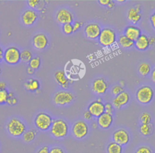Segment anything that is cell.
Masks as SVG:
<instances>
[{"label":"cell","instance_id":"cell-1","mask_svg":"<svg viewBox=\"0 0 155 153\" xmlns=\"http://www.w3.org/2000/svg\"><path fill=\"white\" fill-rule=\"evenodd\" d=\"M50 134L55 138L62 139L65 138L69 132V125L63 119H53L50 129Z\"/></svg>","mask_w":155,"mask_h":153},{"label":"cell","instance_id":"cell-2","mask_svg":"<svg viewBox=\"0 0 155 153\" xmlns=\"http://www.w3.org/2000/svg\"><path fill=\"white\" fill-rule=\"evenodd\" d=\"M6 129L8 134L13 137H22L27 130L25 123L19 118L12 117L6 124Z\"/></svg>","mask_w":155,"mask_h":153},{"label":"cell","instance_id":"cell-3","mask_svg":"<svg viewBox=\"0 0 155 153\" xmlns=\"http://www.w3.org/2000/svg\"><path fill=\"white\" fill-rule=\"evenodd\" d=\"M53 119L50 114L45 112H39L34 119L35 126L40 131H46L50 130Z\"/></svg>","mask_w":155,"mask_h":153},{"label":"cell","instance_id":"cell-4","mask_svg":"<svg viewBox=\"0 0 155 153\" xmlns=\"http://www.w3.org/2000/svg\"><path fill=\"white\" fill-rule=\"evenodd\" d=\"M97 39L99 43L102 46L110 47L115 43L116 41V34L113 29L105 27L101 30Z\"/></svg>","mask_w":155,"mask_h":153},{"label":"cell","instance_id":"cell-5","mask_svg":"<svg viewBox=\"0 0 155 153\" xmlns=\"http://www.w3.org/2000/svg\"><path fill=\"white\" fill-rule=\"evenodd\" d=\"M137 100L141 104L150 103L154 97V90L149 85H143L138 88L136 93Z\"/></svg>","mask_w":155,"mask_h":153},{"label":"cell","instance_id":"cell-6","mask_svg":"<svg viewBox=\"0 0 155 153\" xmlns=\"http://www.w3.org/2000/svg\"><path fill=\"white\" fill-rule=\"evenodd\" d=\"M89 128L87 122L79 120L75 122L71 127V133L74 137L81 140L85 138L88 134Z\"/></svg>","mask_w":155,"mask_h":153},{"label":"cell","instance_id":"cell-7","mask_svg":"<svg viewBox=\"0 0 155 153\" xmlns=\"http://www.w3.org/2000/svg\"><path fill=\"white\" fill-rule=\"evenodd\" d=\"M20 54L21 51L17 47L11 46L4 51L3 59L10 65H15L21 60Z\"/></svg>","mask_w":155,"mask_h":153},{"label":"cell","instance_id":"cell-8","mask_svg":"<svg viewBox=\"0 0 155 153\" xmlns=\"http://www.w3.org/2000/svg\"><path fill=\"white\" fill-rule=\"evenodd\" d=\"M74 100L73 94L67 91H59L56 92L53 97L54 103L59 106H65L71 103Z\"/></svg>","mask_w":155,"mask_h":153},{"label":"cell","instance_id":"cell-9","mask_svg":"<svg viewBox=\"0 0 155 153\" xmlns=\"http://www.w3.org/2000/svg\"><path fill=\"white\" fill-rule=\"evenodd\" d=\"M113 142L121 145H127L130 140L129 132L124 128H120L114 131L112 134Z\"/></svg>","mask_w":155,"mask_h":153},{"label":"cell","instance_id":"cell-10","mask_svg":"<svg viewBox=\"0 0 155 153\" xmlns=\"http://www.w3.org/2000/svg\"><path fill=\"white\" fill-rule=\"evenodd\" d=\"M101 30L99 24L96 22H92L87 24L85 27L84 33L87 38L90 39H96L98 38Z\"/></svg>","mask_w":155,"mask_h":153},{"label":"cell","instance_id":"cell-11","mask_svg":"<svg viewBox=\"0 0 155 153\" xmlns=\"http://www.w3.org/2000/svg\"><path fill=\"white\" fill-rule=\"evenodd\" d=\"M88 111L93 117L97 118L105 112L104 103L101 101V99H98V100L90 103L88 107Z\"/></svg>","mask_w":155,"mask_h":153},{"label":"cell","instance_id":"cell-12","mask_svg":"<svg viewBox=\"0 0 155 153\" xmlns=\"http://www.w3.org/2000/svg\"><path fill=\"white\" fill-rule=\"evenodd\" d=\"M57 21L62 25L70 24L73 21V15L71 12L67 8L59 9L56 15Z\"/></svg>","mask_w":155,"mask_h":153},{"label":"cell","instance_id":"cell-13","mask_svg":"<svg viewBox=\"0 0 155 153\" xmlns=\"http://www.w3.org/2000/svg\"><path fill=\"white\" fill-rule=\"evenodd\" d=\"M108 83L106 80L102 77L94 80L92 83V90L98 95L104 94L108 90Z\"/></svg>","mask_w":155,"mask_h":153},{"label":"cell","instance_id":"cell-14","mask_svg":"<svg viewBox=\"0 0 155 153\" xmlns=\"http://www.w3.org/2000/svg\"><path fill=\"white\" fill-rule=\"evenodd\" d=\"M130 99L129 94L124 91L114 97L112 101V105L114 108L120 109L129 102Z\"/></svg>","mask_w":155,"mask_h":153},{"label":"cell","instance_id":"cell-15","mask_svg":"<svg viewBox=\"0 0 155 153\" xmlns=\"http://www.w3.org/2000/svg\"><path fill=\"white\" fill-rule=\"evenodd\" d=\"M33 45L38 50H44L48 44V39L44 33H38L32 39Z\"/></svg>","mask_w":155,"mask_h":153},{"label":"cell","instance_id":"cell-16","mask_svg":"<svg viewBox=\"0 0 155 153\" xmlns=\"http://www.w3.org/2000/svg\"><path fill=\"white\" fill-rule=\"evenodd\" d=\"M113 122V114L104 112L97 118V123L98 126L103 129H108Z\"/></svg>","mask_w":155,"mask_h":153},{"label":"cell","instance_id":"cell-17","mask_svg":"<svg viewBox=\"0 0 155 153\" xmlns=\"http://www.w3.org/2000/svg\"><path fill=\"white\" fill-rule=\"evenodd\" d=\"M142 18L141 7L136 5V6L130 8L127 13V19L133 24H137Z\"/></svg>","mask_w":155,"mask_h":153},{"label":"cell","instance_id":"cell-18","mask_svg":"<svg viewBox=\"0 0 155 153\" xmlns=\"http://www.w3.org/2000/svg\"><path fill=\"white\" fill-rule=\"evenodd\" d=\"M38 18L36 12L31 9L25 10L22 15V21L24 25L30 26L33 25Z\"/></svg>","mask_w":155,"mask_h":153},{"label":"cell","instance_id":"cell-19","mask_svg":"<svg viewBox=\"0 0 155 153\" xmlns=\"http://www.w3.org/2000/svg\"><path fill=\"white\" fill-rule=\"evenodd\" d=\"M141 34V30L135 25H128L124 30V35L133 41H135Z\"/></svg>","mask_w":155,"mask_h":153},{"label":"cell","instance_id":"cell-20","mask_svg":"<svg viewBox=\"0 0 155 153\" xmlns=\"http://www.w3.org/2000/svg\"><path fill=\"white\" fill-rule=\"evenodd\" d=\"M135 47L139 51H145L150 47L149 37L144 34H141L140 36L134 41Z\"/></svg>","mask_w":155,"mask_h":153},{"label":"cell","instance_id":"cell-21","mask_svg":"<svg viewBox=\"0 0 155 153\" xmlns=\"http://www.w3.org/2000/svg\"><path fill=\"white\" fill-rule=\"evenodd\" d=\"M54 79L56 82L63 88H67L70 84V80L67 77L64 71H58L54 74Z\"/></svg>","mask_w":155,"mask_h":153},{"label":"cell","instance_id":"cell-22","mask_svg":"<svg viewBox=\"0 0 155 153\" xmlns=\"http://www.w3.org/2000/svg\"><path fill=\"white\" fill-rule=\"evenodd\" d=\"M37 133V131L34 129L26 130L25 132L22 135V138L23 141L25 143H31L36 138Z\"/></svg>","mask_w":155,"mask_h":153},{"label":"cell","instance_id":"cell-23","mask_svg":"<svg viewBox=\"0 0 155 153\" xmlns=\"http://www.w3.org/2000/svg\"><path fill=\"white\" fill-rule=\"evenodd\" d=\"M24 87L30 91H37L40 88V83L37 79H30L24 83Z\"/></svg>","mask_w":155,"mask_h":153},{"label":"cell","instance_id":"cell-24","mask_svg":"<svg viewBox=\"0 0 155 153\" xmlns=\"http://www.w3.org/2000/svg\"><path fill=\"white\" fill-rule=\"evenodd\" d=\"M118 43L120 46L124 48H130L134 45V42L128 38L124 34L120 35L119 37Z\"/></svg>","mask_w":155,"mask_h":153},{"label":"cell","instance_id":"cell-25","mask_svg":"<svg viewBox=\"0 0 155 153\" xmlns=\"http://www.w3.org/2000/svg\"><path fill=\"white\" fill-rule=\"evenodd\" d=\"M107 153H122L123 147L114 142H111L107 147Z\"/></svg>","mask_w":155,"mask_h":153},{"label":"cell","instance_id":"cell-26","mask_svg":"<svg viewBox=\"0 0 155 153\" xmlns=\"http://www.w3.org/2000/svg\"><path fill=\"white\" fill-rule=\"evenodd\" d=\"M140 133L144 136H148L151 135L153 131V126L151 123L141 124L139 127Z\"/></svg>","mask_w":155,"mask_h":153},{"label":"cell","instance_id":"cell-27","mask_svg":"<svg viewBox=\"0 0 155 153\" xmlns=\"http://www.w3.org/2000/svg\"><path fill=\"white\" fill-rule=\"evenodd\" d=\"M150 71L151 67L150 64L147 62H142L138 67V72L143 76H147L150 73Z\"/></svg>","mask_w":155,"mask_h":153},{"label":"cell","instance_id":"cell-28","mask_svg":"<svg viewBox=\"0 0 155 153\" xmlns=\"http://www.w3.org/2000/svg\"><path fill=\"white\" fill-rule=\"evenodd\" d=\"M32 58V54L30 51L27 50H24L21 51L20 59L21 60L24 62H29Z\"/></svg>","mask_w":155,"mask_h":153},{"label":"cell","instance_id":"cell-29","mask_svg":"<svg viewBox=\"0 0 155 153\" xmlns=\"http://www.w3.org/2000/svg\"><path fill=\"white\" fill-rule=\"evenodd\" d=\"M28 63H29V66L30 68H33V70H36V69L39 68V67H40L41 58L38 56L32 57Z\"/></svg>","mask_w":155,"mask_h":153},{"label":"cell","instance_id":"cell-30","mask_svg":"<svg viewBox=\"0 0 155 153\" xmlns=\"http://www.w3.org/2000/svg\"><path fill=\"white\" fill-rule=\"evenodd\" d=\"M140 120L142 124L151 123V116L150 113H148L147 112H144L141 114V116L140 117Z\"/></svg>","mask_w":155,"mask_h":153},{"label":"cell","instance_id":"cell-31","mask_svg":"<svg viewBox=\"0 0 155 153\" xmlns=\"http://www.w3.org/2000/svg\"><path fill=\"white\" fill-rule=\"evenodd\" d=\"M8 98V92L7 91V90L6 89L0 90V105L7 103Z\"/></svg>","mask_w":155,"mask_h":153},{"label":"cell","instance_id":"cell-32","mask_svg":"<svg viewBox=\"0 0 155 153\" xmlns=\"http://www.w3.org/2000/svg\"><path fill=\"white\" fill-rule=\"evenodd\" d=\"M62 31L65 34H72L73 31V27L72 24H65L62 25Z\"/></svg>","mask_w":155,"mask_h":153},{"label":"cell","instance_id":"cell-33","mask_svg":"<svg viewBox=\"0 0 155 153\" xmlns=\"http://www.w3.org/2000/svg\"><path fill=\"white\" fill-rule=\"evenodd\" d=\"M135 153H153V151L149 146H141L136 149Z\"/></svg>","mask_w":155,"mask_h":153},{"label":"cell","instance_id":"cell-34","mask_svg":"<svg viewBox=\"0 0 155 153\" xmlns=\"http://www.w3.org/2000/svg\"><path fill=\"white\" fill-rule=\"evenodd\" d=\"M124 91V88L120 85H116L111 88V93L114 96H117Z\"/></svg>","mask_w":155,"mask_h":153},{"label":"cell","instance_id":"cell-35","mask_svg":"<svg viewBox=\"0 0 155 153\" xmlns=\"http://www.w3.org/2000/svg\"><path fill=\"white\" fill-rule=\"evenodd\" d=\"M49 153H65L64 149L59 146H52L50 148Z\"/></svg>","mask_w":155,"mask_h":153},{"label":"cell","instance_id":"cell-36","mask_svg":"<svg viewBox=\"0 0 155 153\" xmlns=\"http://www.w3.org/2000/svg\"><path fill=\"white\" fill-rule=\"evenodd\" d=\"M104 106H105V112L107 113L113 114L114 112V106H113L112 103L110 102H107L104 104Z\"/></svg>","mask_w":155,"mask_h":153},{"label":"cell","instance_id":"cell-37","mask_svg":"<svg viewBox=\"0 0 155 153\" xmlns=\"http://www.w3.org/2000/svg\"><path fill=\"white\" fill-rule=\"evenodd\" d=\"M40 3V1L39 0H29L27 1V4L28 6L32 8H36Z\"/></svg>","mask_w":155,"mask_h":153},{"label":"cell","instance_id":"cell-38","mask_svg":"<svg viewBox=\"0 0 155 153\" xmlns=\"http://www.w3.org/2000/svg\"><path fill=\"white\" fill-rule=\"evenodd\" d=\"M50 147L47 145H43L41 146L36 153H49Z\"/></svg>","mask_w":155,"mask_h":153},{"label":"cell","instance_id":"cell-39","mask_svg":"<svg viewBox=\"0 0 155 153\" xmlns=\"http://www.w3.org/2000/svg\"><path fill=\"white\" fill-rule=\"evenodd\" d=\"M73 27V31H76L77 30H78L83 25V22L81 21H75L73 22V24H72Z\"/></svg>","mask_w":155,"mask_h":153},{"label":"cell","instance_id":"cell-40","mask_svg":"<svg viewBox=\"0 0 155 153\" xmlns=\"http://www.w3.org/2000/svg\"><path fill=\"white\" fill-rule=\"evenodd\" d=\"M7 103H8V105H10V106H13L16 105L18 103V100L16 99V97H15V96L12 97H8V100L7 101Z\"/></svg>","mask_w":155,"mask_h":153},{"label":"cell","instance_id":"cell-41","mask_svg":"<svg viewBox=\"0 0 155 153\" xmlns=\"http://www.w3.org/2000/svg\"><path fill=\"white\" fill-rule=\"evenodd\" d=\"M83 117H84V118L85 120H88V121L91 120L93 119V116H92V114H91L88 110L86 111H85V112H84Z\"/></svg>","mask_w":155,"mask_h":153},{"label":"cell","instance_id":"cell-42","mask_svg":"<svg viewBox=\"0 0 155 153\" xmlns=\"http://www.w3.org/2000/svg\"><path fill=\"white\" fill-rule=\"evenodd\" d=\"M150 22L152 27L155 29V11L150 16Z\"/></svg>","mask_w":155,"mask_h":153},{"label":"cell","instance_id":"cell-43","mask_svg":"<svg viewBox=\"0 0 155 153\" xmlns=\"http://www.w3.org/2000/svg\"><path fill=\"white\" fill-rule=\"evenodd\" d=\"M98 2L101 5L103 6H107L108 4L110 3V0H100L98 1Z\"/></svg>","mask_w":155,"mask_h":153},{"label":"cell","instance_id":"cell-44","mask_svg":"<svg viewBox=\"0 0 155 153\" xmlns=\"http://www.w3.org/2000/svg\"><path fill=\"white\" fill-rule=\"evenodd\" d=\"M149 42L150 45H154L155 44V37H149Z\"/></svg>","mask_w":155,"mask_h":153},{"label":"cell","instance_id":"cell-45","mask_svg":"<svg viewBox=\"0 0 155 153\" xmlns=\"http://www.w3.org/2000/svg\"><path fill=\"white\" fill-rule=\"evenodd\" d=\"M7 85L5 82H0V90H5L6 89Z\"/></svg>","mask_w":155,"mask_h":153},{"label":"cell","instance_id":"cell-46","mask_svg":"<svg viewBox=\"0 0 155 153\" xmlns=\"http://www.w3.org/2000/svg\"><path fill=\"white\" fill-rule=\"evenodd\" d=\"M115 5V2L113 1H110V3L108 4V5L107 6L108 8H113Z\"/></svg>","mask_w":155,"mask_h":153},{"label":"cell","instance_id":"cell-47","mask_svg":"<svg viewBox=\"0 0 155 153\" xmlns=\"http://www.w3.org/2000/svg\"><path fill=\"white\" fill-rule=\"evenodd\" d=\"M27 73L29 74H33L34 73V71H35V70H33V68H30V67L27 68Z\"/></svg>","mask_w":155,"mask_h":153},{"label":"cell","instance_id":"cell-48","mask_svg":"<svg viewBox=\"0 0 155 153\" xmlns=\"http://www.w3.org/2000/svg\"><path fill=\"white\" fill-rule=\"evenodd\" d=\"M3 54H4V51L2 49V48L0 47V62L3 59Z\"/></svg>","mask_w":155,"mask_h":153},{"label":"cell","instance_id":"cell-49","mask_svg":"<svg viewBox=\"0 0 155 153\" xmlns=\"http://www.w3.org/2000/svg\"><path fill=\"white\" fill-rule=\"evenodd\" d=\"M151 79L154 82H155V68L153 70L151 73Z\"/></svg>","mask_w":155,"mask_h":153},{"label":"cell","instance_id":"cell-50","mask_svg":"<svg viewBox=\"0 0 155 153\" xmlns=\"http://www.w3.org/2000/svg\"><path fill=\"white\" fill-rule=\"evenodd\" d=\"M119 85L123 87V86H124V85H125L124 81L123 80H121L119 82Z\"/></svg>","mask_w":155,"mask_h":153},{"label":"cell","instance_id":"cell-51","mask_svg":"<svg viewBox=\"0 0 155 153\" xmlns=\"http://www.w3.org/2000/svg\"><path fill=\"white\" fill-rule=\"evenodd\" d=\"M14 96V93L12 92L8 93V97H12Z\"/></svg>","mask_w":155,"mask_h":153},{"label":"cell","instance_id":"cell-52","mask_svg":"<svg viewBox=\"0 0 155 153\" xmlns=\"http://www.w3.org/2000/svg\"><path fill=\"white\" fill-rule=\"evenodd\" d=\"M1 73V65H0V74Z\"/></svg>","mask_w":155,"mask_h":153}]
</instances>
